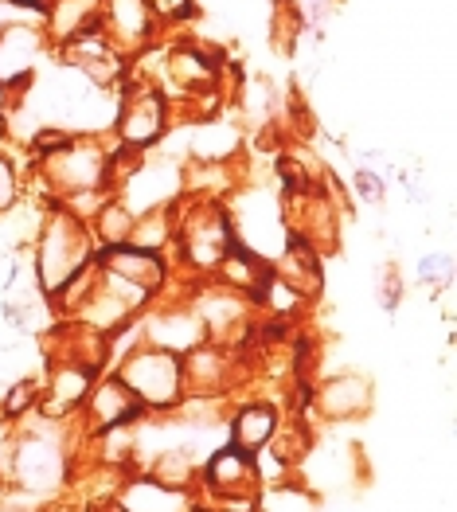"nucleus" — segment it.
Segmentation results:
<instances>
[{
  "label": "nucleus",
  "mask_w": 457,
  "mask_h": 512,
  "mask_svg": "<svg viewBox=\"0 0 457 512\" xmlns=\"http://www.w3.org/2000/svg\"><path fill=\"white\" fill-rule=\"evenodd\" d=\"M32 419L36 423L16 427L12 434L4 489L20 493L36 505H51L71 485V419L67 423H51L40 415H32Z\"/></svg>",
  "instance_id": "1"
},
{
  "label": "nucleus",
  "mask_w": 457,
  "mask_h": 512,
  "mask_svg": "<svg viewBox=\"0 0 457 512\" xmlns=\"http://www.w3.org/2000/svg\"><path fill=\"white\" fill-rule=\"evenodd\" d=\"M32 180L40 184L43 204H55L75 192H114V137L71 133L63 149L32 161Z\"/></svg>",
  "instance_id": "2"
},
{
  "label": "nucleus",
  "mask_w": 457,
  "mask_h": 512,
  "mask_svg": "<svg viewBox=\"0 0 457 512\" xmlns=\"http://www.w3.org/2000/svg\"><path fill=\"white\" fill-rule=\"evenodd\" d=\"M176 212V243L168 251V262L176 274L188 278H211L219 258L231 251L235 227L227 215V200H200V196H180L172 204Z\"/></svg>",
  "instance_id": "3"
},
{
  "label": "nucleus",
  "mask_w": 457,
  "mask_h": 512,
  "mask_svg": "<svg viewBox=\"0 0 457 512\" xmlns=\"http://www.w3.org/2000/svg\"><path fill=\"white\" fill-rule=\"evenodd\" d=\"M90 262H94L90 227L79 223L75 215H67L63 208L47 204L40 227H36V247H32V270H36L40 298L59 294Z\"/></svg>",
  "instance_id": "4"
},
{
  "label": "nucleus",
  "mask_w": 457,
  "mask_h": 512,
  "mask_svg": "<svg viewBox=\"0 0 457 512\" xmlns=\"http://www.w3.org/2000/svg\"><path fill=\"white\" fill-rule=\"evenodd\" d=\"M114 122H110V133H114V145L118 149H129V153H153L172 129V102L165 98V90L145 79L141 71H133L129 63V75L122 79V86L114 90Z\"/></svg>",
  "instance_id": "5"
},
{
  "label": "nucleus",
  "mask_w": 457,
  "mask_h": 512,
  "mask_svg": "<svg viewBox=\"0 0 457 512\" xmlns=\"http://www.w3.org/2000/svg\"><path fill=\"white\" fill-rule=\"evenodd\" d=\"M110 372L137 395V403H141L149 415H172V411L184 403L180 356L161 352V348H153V344L141 341L133 352H125Z\"/></svg>",
  "instance_id": "6"
},
{
  "label": "nucleus",
  "mask_w": 457,
  "mask_h": 512,
  "mask_svg": "<svg viewBox=\"0 0 457 512\" xmlns=\"http://www.w3.org/2000/svg\"><path fill=\"white\" fill-rule=\"evenodd\" d=\"M375 407V387L364 372H333L325 380H317L309 399L301 403V415L317 419V423H364Z\"/></svg>",
  "instance_id": "7"
},
{
  "label": "nucleus",
  "mask_w": 457,
  "mask_h": 512,
  "mask_svg": "<svg viewBox=\"0 0 457 512\" xmlns=\"http://www.w3.org/2000/svg\"><path fill=\"white\" fill-rule=\"evenodd\" d=\"M235 497H262V481H258L254 458L227 442V446H215L208 458L200 462L196 501L219 505V501H235Z\"/></svg>",
  "instance_id": "8"
},
{
  "label": "nucleus",
  "mask_w": 457,
  "mask_h": 512,
  "mask_svg": "<svg viewBox=\"0 0 457 512\" xmlns=\"http://www.w3.org/2000/svg\"><path fill=\"white\" fill-rule=\"evenodd\" d=\"M102 372L86 368L79 360H63V356H51L47 368L40 376V407L36 415L40 419H51V423H67L83 411L86 395Z\"/></svg>",
  "instance_id": "9"
},
{
  "label": "nucleus",
  "mask_w": 457,
  "mask_h": 512,
  "mask_svg": "<svg viewBox=\"0 0 457 512\" xmlns=\"http://www.w3.org/2000/svg\"><path fill=\"white\" fill-rule=\"evenodd\" d=\"M137 329H141V341L161 348V352H172V356H184L196 344L208 341L188 298H157L137 317Z\"/></svg>",
  "instance_id": "10"
},
{
  "label": "nucleus",
  "mask_w": 457,
  "mask_h": 512,
  "mask_svg": "<svg viewBox=\"0 0 457 512\" xmlns=\"http://www.w3.org/2000/svg\"><path fill=\"white\" fill-rule=\"evenodd\" d=\"M145 419H149V411L137 403V395L114 372H102L94 380L83 411H79V427L86 434H102V430H114V427H137Z\"/></svg>",
  "instance_id": "11"
},
{
  "label": "nucleus",
  "mask_w": 457,
  "mask_h": 512,
  "mask_svg": "<svg viewBox=\"0 0 457 512\" xmlns=\"http://www.w3.org/2000/svg\"><path fill=\"white\" fill-rule=\"evenodd\" d=\"M102 32L125 59H137L153 51L161 36V20L153 16L149 0H102Z\"/></svg>",
  "instance_id": "12"
},
{
  "label": "nucleus",
  "mask_w": 457,
  "mask_h": 512,
  "mask_svg": "<svg viewBox=\"0 0 457 512\" xmlns=\"http://www.w3.org/2000/svg\"><path fill=\"white\" fill-rule=\"evenodd\" d=\"M227 438L235 450L243 454H262L270 446V438L278 434V427L286 423L278 399H266V395H243V399H231L227 407Z\"/></svg>",
  "instance_id": "13"
},
{
  "label": "nucleus",
  "mask_w": 457,
  "mask_h": 512,
  "mask_svg": "<svg viewBox=\"0 0 457 512\" xmlns=\"http://www.w3.org/2000/svg\"><path fill=\"white\" fill-rule=\"evenodd\" d=\"M94 266L106 270V274H114V278H122L129 286H137V290H145L153 301L161 298V290L168 286V274H172V262H168L165 255L137 251V247H129V243L94 251Z\"/></svg>",
  "instance_id": "14"
},
{
  "label": "nucleus",
  "mask_w": 457,
  "mask_h": 512,
  "mask_svg": "<svg viewBox=\"0 0 457 512\" xmlns=\"http://www.w3.org/2000/svg\"><path fill=\"white\" fill-rule=\"evenodd\" d=\"M43 40L40 28H24V24H8L0 28V86L24 94L36 79V63H40Z\"/></svg>",
  "instance_id": "15"
},
{
  "label": "nucleus",
  "mask_w": 457,
  "mask_h": 512,
  "mask_svg": "<svg viewBox=\"0 0 457 512\" xmlns=\"http://www.w3.org/2000/svg\"><path fill=\"white\" fill-rule=\"evenodd\" d=\"M270 274L305 301L321 298V290H325V258L313 247H305L301 239H286V247L270 262Z\"/></svg>",
  "instance_id": "16"
},
{
  "label": "nucleus",
  "mask_w": 457,
  "mask_h": 512,
  "mask_svg": "<svg viewBox=\"0 0 457 512\" xmlns=\"http://www.w3.org/2000/svg\"><path fill=\"white\" fill-rule=\"evenodd\" d=\"M40 20L47 47H63V43L102 28V0H47Z\"/></svg>",
  "instance_id": "17"
},
{
  "label": "nucleus",
  "mask_w": 457,
  "mask_h": 512,
  "mask_svg": "<svg viewBox=\"0 0 457 512\" xmlns=\"http://www.w3.org/2000/svg\"><path fill=\"white\" fill-rule=\"evenodd\" d=\"M200 454L188 450V446H172V450H161L153 454L145 466H141V477H149L153 485H161L168 493H184L196 501V489H200Z\"/></svg>",
  "instance_id": "18"
},
{
  "label": "nucleus",
  "mask_w": 457,
  "mask_h": 512,
  "mask_svg": "<svg viewBox=\"0 0 457 512\" xmlns=\"http://www.w3.org/2000/svg\"><path fill=\"white\" fill-rule=\"evenodd\" d=\"M211 282H219V286L243 294V298L254 305L258 290L270 282V262L262 255H254V251H247L243 243H231V251L219 258V266L211 270Z\"/></svg>",
  "instance_id": "19"
},
{
  "label": "nucleus",
  "mask_w": 457,
  "mask_h": 512,
  "mask_svg": "<svg viewBox=\"0 0 457 512\" xmlns=\"http://www.w3.org/2000/svg\"><path fill=\"white\" fill-rule=\"evenodd\" d=\"M118 505L125 512H192L196 501L184 497V493H168L161 485H153L149 477L133 473L122 485V493H118Z\"/></svg>",
  "instance_id": "20"
},
{
  "label": "nucleus",
  "mask_w": 457,
  "mask_h": 512,
  "mask_svg": "<svg viewBox=\"0 0 457 512\" xmlns=\"http://www.w3.org/2000/svg\"><path fill=\"white\" fill-rule=\"evenodd\" d=\"M176 243V212L172 208H153V212H141L133 219V231H129V247L137 251H153V255H165Z\"/></svg>",
  "instance_id": "21"
},
{
  "label": "nucleus",
  "mask_w": 457,
  "mask_h": 512,
  "mask_svg": "<svg viewBox=\"0 0 457 512\" xmlns=\"http://www.w3.org/2000/svg\"><path fill=\"white\" fill-rule=\"evenodd\" d=\"M133 219H137V215L129 212L118 196H110V200L98 208V215L86 223V227H90V239H94V251H106V247H122V243H129Z\"/></svg>",
  "instance_id": "22"
},
{
  "label": "nucleus",
  "mask_w": 457,
  "mask_h": 512,
  "mask_svg": "<svg viewBox=\"0 0 457 512\" xmlns=\"http://www.w3.org/2000/svg\"><path fill=\"white\" fill-rule=\"evenodd\" d=\"M40 407V376H20L0 391V419L12 427H24V419H32Z\"/></svg>",
  "instance_id": "23"
},
{
  "label": "nucleus",
  "mask_w": 457,
  "mask_h": 512,
  "mask_svg": "<svg viewBox=\"0 0 457 512\" xmlns=\"http://www.w3.org/2000/svg\"><path fill=\"white\" fill-rule=\"evenodd\" d=\"M24 200V176H20V165L0 149V219L12 215Z\"/></svg>",
  "instance_id": "24"
},
{
  "label": "nucleus",
  "mask_w": 457,
  "mask_h": 512,
  "mask_svg": "<svg viewBox=\"0 0 457 512\" xmlns=\"http://www.w3.org/2000/svg\"><path fill=\"white\" fill-rule=\"evenodd\" d=\"M352 184H356V196H360V204H372V208H379V204L387 200V184H383V172H375L372 165H360V169L352 172Z\"/></svg>",
  "instance_id": "25"
},
{
  "label": "nucleus",
  "mask_w": 457,
  "mask_h": 512,
  "mask_svg": "<svg viewBox=\"0 0 457 512\" xmlns=\"http://www.w3.org/2000/svg\"><path fill=\"white\" fill-rule=\"evenodd\" d=\"M450 274H454V258L450 255L438 251V255L418 258V282H422V286H434V290H438V286L450 282Z\"/></svg>",
  "instance_id": "26"
},
{
  "label": "nucleus",
  "mask_w": 457,
  "mask_h": 512,
  "mask_svg": "<svg viewBox=\"0 0 457 512\" xmlns=\"http://www.w3.org/2000/svg\"><path fill=\"white\" fill-rule=\"evenodd\" d=\"M149 4H153V16L161 20V28L188 24L196 16V0H149Z\"/></svg>",
  "instance_id": "27"
},
{
  "label": "nucleus",
  "mask_w": 457,
  "mask_h": 512,
  "mask_svg": "<svg viewBox=\"0 0 457 512\" xmlns=\"http://www.w3.org/2000/svg\"><path fill=\"white\" fill-rule=\"evenodd\" d=\"M399 298H403V278H399L395 266H387L383 270V309H395Z\"/></svg>",
  "instance_id": "28"
},
{
  "label": "nucleus",
  "mask_w": 457,
  "mask_h": 512,
  "mask_svg": "<svg viewBox=\"0 0 457 512\" xmlns=\"http://www.w3.org/2000/svg\"><path fill=\"white\" fill-rule=\"evenodd\" d=\"M20 98H24V94H16V90L0 86V137H4V133H8V126H12V114H16Z\"/></svg>",
  "instance_id": "29"
},
{
  "label": "nucleus",
  "mask_w": 457,
  "mask_h": 512,
  "mask_svg": "<svg viewBox=\"0 0 457 512\" xmlns=\"http://www.w3.org/2000/svg\"><path fill=\"white\" fill-rule=\"evenodd\" d=\"M8 4H16V8H28V12H36V16H43V8H47V0H8Z\"/></svg>",
  "instance_id": "30"
},
{
  "label": "nucleus",
  "mask_w": 457,
  "mask_h": 512,
  "mask_svg": "<svg viewBox=\"0 0 457 512\" xmlns=\"http://www.w3.org/2000/svg\"><path fill=\"white\" fill-rule=\"evenodd\" d=\"M192 512H215V509H211V505H204V501H196V505H192Z\"/></svg>",
  "instance_id": "31"
}]
</instances>
